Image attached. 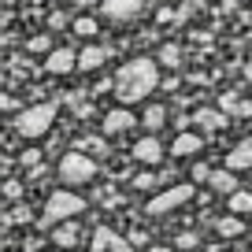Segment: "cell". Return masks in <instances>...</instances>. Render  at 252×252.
Wrapping results in <instances>:
<instances>
[{
    "label": "cell",
    "instance_id": "2e32d148",
    "mask_svg": "<svg viewBox=\"0 0 252 252\" xmlns=\"http://www.w3.org/2000/svg\"><path fill=\"white\" fill-rule=\"evenodd\" d=\"M208 186H212L219 197H230V193H237V171H230V167H219V171H212Z\"/></svg>",
    "mask_w": 252,
    "mask_h": 252
},
{
    "label": "cell",
    "instance_id": "ffe728a7",
    "mask_svg": "<svg viewBox=\"0 0 252 252\" xmlns=\"http://www.w3.org/2000/svg\"><path fill=\"white\" fill-rule=\"evenodd\" d=\"M215 230H219V234H222V237H241V234H245V222H241V219H237V215H234V212H230V215H226V219H219V222H215Z\"/></svg>",
    "mask_w": 252,
    "mask_h": 252
},
{
    "label": "cell",
    "instance_id": "d4e9b609",
    "mask_svg": "<svg viewBox=\"0 0 252 252\" xmlns=\"http://www.w3.org/2000/svg\"><path fill=\"white\" fill-rule=\"evenodd\" d=\"M197 245H200L197 234H178L174 237V249H197Z\"/></svg>",
    "mask_w": 252,
    "mask_h": 252
},
{
    "label": "cell",
    "instance_id": "5b68a950",
    "mask_svg": "<svg viewBox=\"0 0 252 252\" xmlns=\"http://www.w3.org/2000/svg\"><path fill=\"white\" fill-rule=\"evenodd\" d=\"M189 200H193V186H189V182H178V186L156 193V197L145 204V212L149 215H171V212H178L182 204H189Z\"/></svg>",
    "mask_w": 252,
    "mask_h": 252
},
{
    "label": "cell",
    "instance_id": "7402d4cb",
    "mask_svg": "<svg viewBox=\"0 0 252 252\" xmlns=\"http://www.w3.org/2000/svg\"><path fill=\"white\" fill-rule=\"evenodd\" d=\"M78 149H86L89 156H104V152H108V145H104V137H82Z\"/></svg>",
    "mask_w": 252,
    "mask_h": 252
},
{
    "label": "cell",
    "instance_id": "5bb4252c",
    "mask_svg": "<svg viewBox=\"0 0 252 252\" xmlns=\"http://www.w3.org/2000/svg\"><path fill=\"white\" fill-rule=\"evenodd\" d=\"M226 167L230 171H252V137H245L241 145L226 152Z\"/></svg>",
    "mask_w": 252,
    "mask_h": 252
},
{
    "label": "cell",
    "instance_id": "d6986e66",
    "mask_svg": "<svg viewBox=\"0 0 252 252\" xmlns=\"http://www.w3.org/2000/svg\"><path fill=\"white\" fill-rule=\"evenodd\" d=\"M71 30H74V37H96V30H100V26H96V19L93 15H78V19H74V23H71Z\"/></svg>",
    "mask_w": 252,
    "mask_h": 252
},
{
    "label": "cell",
    "instance_id": "277c9868",
    "mask_svg": "<svg viewBox=\"0 0 252 252\" xmlns=\"http://www.w3.org/2000/svg\"><path fill=\"white\" fill-rule=\"evenodd\" d=\"M78 212H86V197L71 193V186H67V189H56L52 197L45 200V212H41V226L52 230V226H60V222L74 219Z\"/></svg>",
    "mask_w": 252,
    "mask_h": 252
},
{
    "label": "cell",
    "instance_id": "f546056e",
    "mask_svg": "<svg viewBox=\"0 0 252 252\" xmlns=\"http://www.w3.org/2000/svg\"><path fill=\"white\" fill-rule=\"evenodd\" d=\"M149 252H182V249H149Z\"/></svg>",
    "mask_w": 252,
    "mask_h": 252
},
{
    "label": "cell",
    "instance_id": "9c48e42d",
    "mask_svg": "<svg viewBox=\"0 0 252 252\" xmlns=\"http://www.w3.org/2000/svg\"><path fill=\"white\" fill-rule=\"evenodd\" d=\"M130 156H134L137 163H145V167H156L159 159H163V145H159L156 134H145V137H137V141H134Z\"/></svg>",
    "mask_w": 252,
    "mask_h": 252
},
{
    "label": "cell",
    "instance_id": "3957f363",
    "mask_svg": "<svg viewBox=\"0 0 252 252\" xmlns=\"http://www.w3.org/2000/svg\"><path fill=\"white\" fill-rule=\"evenodd\" d=\"M56 174H60L63 186H89V182L96 178V156H89L86 149H78L74 145L71 152H63L60 163H56Z\"/></svg>",
    "mask_w": 252,
    "mask_h": 252
},
{
    "label": "cell",
    "instance_id": "e0dca14e",
    "mask_svg": "<svg viewBox=\"0 0 252 252\" xmlns=\"http://www.w3.org/2000/svg\"><path fill=\"white\" fill-rule=\"evenodd\" d=\"M52 241L60 245V249H74V245H78V226H74L71 219L60 222V226H52Z\"/></svg>",
    "mask_w": 252,
    "mask_h": 252
},
{
    "label": "cell",
    "instance_id": "4316f807",
    "mask_svg": "<svg viewBox=\"0 0 252 252\" xmlns=\"http://www.w3.org/2000/svg\"><path fill=\"white\" fill-rule=\"evenodd\" d=\"M156 186V174H137L134 178V189H152Z\"/></svg>",
    "mask_w": 252,
    "mask_h": 252
},
{
    "label": "cell",
    "instance_id": "7a4b0ae2",
    "mask_svg": "<svg viewBox=\"0 0 252 252\" xmlns=\"http://www.w3.org/2000/svg\"><path fill=\"white\" fill-rule=\"evenodd\" d=\"M56 115H60V104L56 100H41V104H30V108H23L15 115V134L23 137V141H41V137L52 130Z\"/></svg>",
    "mask_w": 252,
    "mask_h": 252
},
{
    "label": "cell",
    "instance_id": "7c38bea8",
    "mask_svg": "<svg viewBox=\"0 0 252 252\" xmlns=\"http://www.w3.org/2000/svg\"><path fill=\"white\" fill-rule=\"evenodd\" d=\"M200 149H204V137H200V134H193V130H182V134L171 141V156H178V159L197 156Z\"/></svg>",
    "mask_w": 252,
    "mask_h": 252
},
{
    "label": "cell",
    "instance_id": "52a82bcc",
    "mask_svg": "<svg viewBox=\"0 0 252 252\" xmlns=\"http://www.w3.org/2000/svg\"><path fill=\"white\" fill-rule=\"evenodd\" d=\"M100 126H104V137H123V134H130V130L141 126V115H134L126 104H119V108L104 111V123Z\"/></svg>",
    "mask_w": 252,
    "mask_h": 252
},
{
    "label": "cell",
    "instance_id": "cb8c5ba5",
    "mask_svg": "<svg viewBox=\"0 0 252 252\" xmlns=\"http://www.w3.org/2000/svg\"><path fill=\"white\" fill-rule=\"evenodd\" d=\"M19 163H23V167H30L33 174H41V167H37V163H41V152H37V149H26L23 156H19Z\"/></svg>",
    "mask_w": 252,
    "mask_h": 252
},
{
    "label": "cell",
    "instance_id": "4fadbf2b",
    "mask_svg": "<svg viewBox=\"0 0 252 252\" xmlns=\"http://www.w3.org/2000/svg\"><path fill=\"white\" fill-rule=\"evenodd\" d=\"M104 63H108V48H100V45H86V48H78V71H82V74L100 71Z\"/></svg>",
    "mask_w": 252,
    "mask_h": 252
},
{
    "label": "cell",
    "instance_id": "f1b7e54d",
    "mask_svg": "<svg viewBox=\"0 0 252 252\" xmlns=\"http://www.w3.org/2000/svg\"><path fill=\"white\" fill-rule=\"evenodd\" d=\"M245 78H252V60H249V63H245Z\"/></svg>",
    "mask_w": 252,
    "mask_h": 252
},
{
    "label": "cell",
    "instance_id": "8fae6325",
    "mask_svg": "<svg viewBox=\"0 0 252 252\" xmlns=\"http://www.w3.org/2000/svg\"><path fill=\"white\" fill-rule=\"evenodd\" d=\"M226 119L230 115L222 108H197V111H193V123H197L204 134H219L222 126H226Z\"/></svg>",
    "mask_w": 252,
    "mask_h": 252
},
{
    "label": "cell",
    "instance_id": "ac0fdd59",
    "mask_svg": "<svg viewBox=\"0 0 252 252\" xmlns=\"http://www.w3.org/2000/svg\"><path fill=\"white\" fill-rule=\"evenodd\" d=\"M226 204H230V212H234V215H249L252 212V193L237 189V193H230V197H226Z\"/></svg>",
    "mask_w": 252,
    "mask_h": 252
},
{
    "label": "cell",
    "instance_id": "603a6c76",
    "mask_svg": "<svg viewBox=\"0 0 252 252\" xmlns=\"http://www.w3.org/2000/svg\"><path fill=\"white\" fill-rule=\"evenodd\" d=\"M52 37H45V33H41V37H30L26 41V52H52Z\"/></svg>",
    "mask_w": 252,
    "mask_h": 252
},
{
    "label": "cell",
    "instance_id": "30bf717a",
    "mask_svg": "<svg viewBox=\"0 0 252 252\" xmlns=\"http://www.w3.org/2000/svg\"><path fill=\"white\" fill-rule=\"evenodd\" d=\"M89 252H130V241H123V237H119L115 230H108V226H96L93 230V249Z\"/></svg>",
    "mask_w": 252,
    "mask_h": 252
},
{
    "label": "cell",
    "instance_id": "ba28073f",
    "mask_svg": "<svg viewBox=\"0 0 252 252\" xmlns=\"http://www.w3.org/2000/svg\"><path fill=\"white\" fill-rule=\"evenodd\" d=\"M71 71H78V48L56 45L52 52H45V74H52V78H67Z\"/></svg>",
    "mask_w": 252,
    "mask_h": 252
},
{
    "label": "cell",
    "instance_id": "484cf974",
    "mask_svg": "<svg viewBox=\"0 0 252 252\" xmlns=\"http://www.w3.org/2000/svg\"><path fill=\"white\" fill-rule=\"evenodd\" d=\"M208 178H212V167H208V163H197V167H193V182H208Z\"/></svg>",
    "mask_w": 252,
    "mask_h": 252
},
{
    "label": "cell",
    "instance_id": "83f0119b",
    "mask_svg": "<svg viewBox=\"0 0 252 252\" xmlns=\"http://www.w3.org/2000/svg\"><path fill=\"white\" fill-rule=\"evenodd\" d=\"M4 193H8V200H15V197H19V186H15V182H8V186H4Z\"/></svg>",
    "mask_w": 252,
    "mask_h": 252
},
{
    "label": "cell",
    "instance_id": "44dd1931",
    "mask_svg": "<svg viewBox=\"0 0 252 252\" xmlns=\"http://www.w3.org/2000/svg\"><path fill=\"white\" fill-rule=\"evenodd\" d=\"M156 60H159V67H182V48L178 45H159Z\"/></svg>",
    "mask_w": 252,
    "mask_h": 252
},
{
    "label": "cell",
    "instance_id": "8992f818",
    "mask_svg": "<svg viewBox=\"0 0 252 252\" xmlns=\"http://www.w3.org/2000/svg\"><path fill=\"white\" fill-rule=\"evenodd\" d=\"M100 15L115 26H130L145 15V0H100Z\"/></svg>",
    "mask_w": 252,
    "mask_h": 252
},
{
    "label": "cell",
    "instance_id": "6da1fadb",
    "mask_svg": "<svg viewBox=\"0 0 252 252\" xmlns=\"http://www.w3.org/2000/svg\"><path fill=\"white\" fill-rule=\"evenodd\" d=\"M115 96L119 104H137L149 93L159 89V60H149V56H137V60H126L115 71Z\"/></svg>",
    "mask_w": 252,
    "mask_h": 252
},
{
    "label": "cell",
    "instance_id": "9a60e30c",
    "mask_svg": "<svg viewBox=\"0 0 252 252\" xmlns=\"http://www.w3.org/2000/svg\"><path fill=\"white\" fill-rule=\"evenodd\" d=\"M141 126H145V134H159L167 126V104H145Z\"/></svg>",
    "mask_w": 252,
    "mask_h": 252
},
{
    "label": "cell",
    "instance_id": "4dcf8cb0",
    "mask_svg": "<svg viewBox=\"0 0 252 252\" xmlns=\"http://www.w3.org/2000/svg\"><path fill=\"white\" fill-rule=\"evenodd\" d=\"M4 4H8V8H11V4H23V0H4Z\"/></svg>",
    "mask_w": 252,
    "mask_h": 252
}]
</instances>
